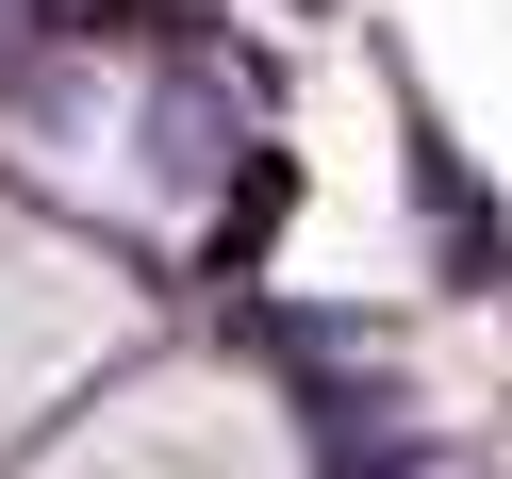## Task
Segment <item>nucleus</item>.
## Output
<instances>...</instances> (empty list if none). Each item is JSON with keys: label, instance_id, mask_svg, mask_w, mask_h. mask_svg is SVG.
Returning <instances> with one entry per match:
<instances>
[{"label": "nucleus", "instance_id": "f257e3e1", "mask_svg": "<svg viewBox=\"0 0 512 479\" xmlns=\"http://www.w3.org/2000/svg\"><path fill=\"white\" fill-rule=\"evenodd\" d=\"M50 479H298V446H281V413L248 397V380H149V397H116Z\"/></svg>", "mask_w": 512, "mask_h": 479}, {"label": "nucleus", "instance_id": "f03ea898", "mask_svg": "<svg viewBox=\"0 0 512 479\" xmlns=\"http://www.w3.org/2000/svg\"><path fill=\"white\" fill-rule=\"evenodd\" d=\"M100 331H116V281H100V265H67V248H34V232H0V397H34V380L83 364Z\"/></svg>", "mask_w": 512, "mask_h": 479}]
</instances>
